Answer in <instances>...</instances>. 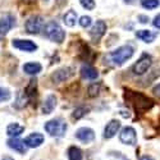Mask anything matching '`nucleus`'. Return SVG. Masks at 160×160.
I'll return each mask as SVG.
<instances>
[{
    "label": "nucleus",
    "instance_id": "nucleus-36",
    "mask_svg": "<svg viewBox=\"0 0 160 160\" xmlns=\"http://www.w3.org/2000/svg\"><path fill=\"white\" fill-rule=\"evenodd\" d=\"M124 2H126L127 4H133V3H135V0H124Z\"/></svg>",
    "mask_w": 160,
    "mask_h": 160
},
{
    "label": "nucleus",
    "instance_id": "nucleus-4",
    "mask_svg": "<svg viewBox=\"0 0 160 160\" xmlns=\"http://www.w3.org/2000/svg\"><path fill=\"white\" fill-rule=\"evenodd\" d=\"M45 131L52 137H62L67 131V123L62 118H55L45 123Z\"/></svg>",
    "mask_w": 160,
    "mask_h": 160
},
{
    "label": "nucleus",
    "instance_id": "nucleus-11",
    "mask_svg": "<svg viewBox=\"0 0 160 160\" xmlns=\"http://www.w3.org/2000/svg\"><path fill=\"white\" fill-rule=\"evenodd\" d=\"M76 138L79 140L81 142H83V143H90L95 138V132H94V129H91L88 127H82V128L77 129Z\"/></svg>",
    "mask_w": 160,
    "mask_h": 160
},
{
    "label": "nucleus",
    "instance_id": "nucleus-34",
    "mask_svg": "<svg viewBox=\"0 0 160 160\" xmlns=\"http://www.w3.org/2000/svg\"><path fill=\"white\" fill-rule=\"evenodd\" d=\"M140 160H154L151 156H149V155H145V156H142Z\"/></svg>",
    "mask_w": 160,
    "mask_h": 160
},
{
    "label": "nucleus",
    "instance_id": "nucleus-25",
    "mask_svg": "<svg viewBox=\"0 0 160 160\" xmlns=\"http://www.w3.org/2000/svg\"><path fill=\"white\" fill-rule=\"evenodd\" d=\"M99 91H100V85H99V83H92V85H90V86H88V90H87L90 98L98 96V95H99Z\"/></svg>",
    "mask_w": 160,
    "mask_h": 160
},
{
    "label": "nucleus",
    "instance_id": "nucleus-6",
    "mask_svg": "<svg viewBox=\"0 0 160 160\" xmlns=\"http://www.w3.org/2000/svg\"><path fill=\"white\" fill-rule=\"evenodd\" d=\"M44 26V18L41 16H32L26 22V31L31 35H37Z\"/></svg>",
    "mask_w": 160,
    "mask_h": 160
},
{
    "label": "nucleus",
    "instance_id": "nucleus-32",
    "mask_svg": "<svg viewBox=\"0 0 160 160\" xmlns=\"http://www.w3.org/2000/svg\"><path fill=\"white\" fill-rule=\"evenodd\" d=\"M138 19H140V22H141V23H146V22L149 21V18L146 17V16H140V17H138Z\"/></svg>",
    "mask_w": 160,
    "mask_h": 160
},
{
    "label": "nucleus",
    "instance_id": "nucleus-8",
    "mask_svg": "<svg viewBox=\"0 0 160 160\" xmlns=\"http://www.w3.org/2000/svg\"><path fill=\"white\" fill-rule=\"evenodd\" d=\"M73 74H74L73 68H71V67H64V68H60L51 74V81L57 82V83L64 82V81H68Z\"/></svg>",
    "mask_w": 160,
    "mask_h": 160
},
{
    "label": "nucleus",
    "instance_id": "nucleus-22",
    "mask_svg": "<svg viewBox=\"0 0 160 160\" xmlns=\"http://www.w3.org/2000/svg\"><path fill=\"white\" fill-rule=\"evenodd\" d=\"M68 159L69 160H82L83 155H82L81 149L77 148V146H71L68 149Z\"/></svg>",
    "mask_w": 160,
    "mask_h": 160
},
{
    "label": "nucleus",
    "instance_id": "nucleus-20",
    "mask_svg": "<svg viewBox=\"0 0 160 160\" xmlns=\"http://www.w3.org/2000/svg\"><path fill=\"white\" fill-rule=\"evenodd\" d=\"M24 131V127L18 123H10L7 127V135L10 137H18L21 133Z\"/></svg>",
    "mask_w": 160,
    "mask_h": 160
},
{
    "label": "nucleus",
    "instance_id": "nucleus-18",
    "mask_svg": "<svg viewBox=\"0 0 160 160\" xmlns=\"http://www.w3.org/2000/svg\"><path fill=\"white\" fill-rule=\"evenodd\" d=\"M41 69H42V65L37 62H30V63H26L23 65V72L30 74V76H35V74L40 73Z\"/></svg>",
    "mask_w": 160,
    "mask_h": 160
},
{
    "label": "nucleus",
    "instance_id": "nucleus-7",
    "mask_svg": "<svg viewBox=\"0 0 160 160\" xmlns=\"http://www.w3.org/2000/svg\"><path fill=\"white\" fill-rule=\"evenodd\" d=\"M119 140L124 145H136L137 143V136H136V131L132 127H124L121 133H119Z\"/></svg>",
    "mask_w": 160,
    "mask_h": 160
},
{
    "label": "nucleus",
    "instance_id": "nucleus-12",
    "mask_svg": "<svg viewBox=\"0 0 160 160\" xmlns=\"http://www.w3.org/2000/svg\"><path fill=\"white\" fill-rule=\"evenodd\" d=\"M106 32V23L104 21H98L95 24H94V27L91 28L90 31V36L91 38L94 40V41H99V40L105 35Z\"/></svg>",
    "mask_w": 160,
    "mask_h": 160
},
{
    "label": "nucleus",
    "instance_id": "nucleus-16",
    "mask_svg": "<svg viewBox=\"0 0 160 160\" xmlns=\"http://www.w3.org/2000/svg\"><path fill=\"white\" fill-rule=\"evenodd\" d=\"M8 146L10 149H13L14 151L19 152V154H24L26 151H27V146H26L24 141L17 138V137H12L10 140H8Z\"/></svg>",
    "mask_w": 160,
    "mask_h": 160
},
{
    "label": "nucleus",
    "instance_id": "nucleus-13",
    "mask_svg": "<svg viewBox=\"0 0 160 160\" xmlns=\"http://www.w3.org/2000/svg\"><path fill=\"white\" fill-rule=\"evenodd\" d=\"M44 140H45L44 135H41V133H38V132H35L24 138V143L27 148H38V146L42 145Z\"/></svg>",
    "mask_w": 160,
    "mask_h": 160
},
{
    "label": "nucleus",
    "instance_id": "nucleus-2",
    "mask_svg": "<svg viewBox=\"0 0 160 160\" xmlns=\"http://www.w3.org/2000/svg\"><path fill=\"white\" fill-rule=\"evenodd\" d=\"M133 52H135V49L131 45H124L114 51L108 52L104 58V62L112 67H121L133 57Z\"/></svg>",
    "mask_w": 160,
    "mask_h": 160
},
{
    "label": "nucleus",
    "instance_id": "nucleus-28",
    "mask_svg": "<svg viewBox=\"0 0 160 160\" xmlns=\"http://www.w3.org/2000/svg\"><path fill=\"white\" fill-rule=\"evenodd\" d=\"M79 3L87 10H92L95 8V0H79Z\"/></svg>",
    "mask_w": 160,
    "mask_h": 160
},
{
    "label": "nucleus",
    "instance_id": "nucleus-9",
    "mask_svg": "<svg viewBox=\"0 0 160 160\" xmlns=\"http://www.w3.org/2000/svg\"><path fill=\"white\" fill-rule=\"evenodd\" d=\"M14 23H16V18L12 14H5L4 17L0 18V40L7 36V33L14 26Z\"/></svg>",
    "mask_w": 160,
    "mask_h": 160
},
{
    "label": "nucleus",
    "instance_id": "nucleus-24",
    "mask_svg": "<svg viewBox=\"0 0 160 160\" xmlns=\"http://www.w3.org/2000/svg\"><path fill=\"white\" fill-rule=\"evenodd\" d=\"M159 0H141V5L145 8V9H155L159 7Z\"/></svg>",
    "mask_w": 160,
    "mask_h": 160
},
{
    "label": "nucleus",
    "instance_id": "nucleus-3",
    "mask_svg": "<svg viewBox=\"0 0 160 160\" xmlns=\"http://www.w3.org/2000/svg\"><path fill=\"white\" fill-rule=\"evenodd\" d=\"M44 35L49 40H51V41H54V42H58V44H62L64 41V38H65V32L63 31V28L60 27V26L54 21H51V22L45 24Z\"/></svg>",
    "mask_w": 160,
    "mask_h": 160
},
{
    "label": "nucleus",
    "instance_id": "nucleus-23",
    "mask_svg": "<svg viewBox=\"0 0 160 160\" xmlns=\"http://www.w3.org/2000/svg\"><path fill=\"white\" fill-rule=\"evenodd\" d=\"M28 100H30V99H28V96H27V95H26V92L19 91V92H18V95H17V101H16L14 106H16V108H18V109L24 108V106L27 105Z\"/></svg>",
    "mask_w": 160,
    "mask_h": 160
},
{
    "label": "nucleus",
    "instance_id": "nucleus-33",
    "mask_svg": "<svg viewBox=\"0 0 160 160\" xmlns=\"http://www.w3.org/2000/svg\"><path fill=\"white\" fill-rule=\"evenodd\" d=\"M22 3H24V4H33L36 0H21Z\"/></svg>",
    "mask_w": 160,
    "mask_h": 160
},
{
    "label": "nucleus",
    "instance_id": "nucleus-14",
    "mask_svg": "<svg viewBox=\"0 0 160 160\" xmlns=\"http://www.w3.org/2000/svg\"><path fill=\"white\" fill-rule=\"evenodd\" d=\"M119 128H121V122L113 119V121H110L108 124H106V127H105V129H104V137H105V138H112V137H114L117 133H118Z\"/></svg>",
    "mask_w": 160,
    "mask_h": 160
},
{
    "label": "nucleus",
    "instance_id": "nucleus-1",
    "mask_svg": "<svg viewBox=\"0 0 160 160\" xmlns=\"http://www.w3.org/2000/svg\"><path fill=\"white\" fill-rule=\"evenodd\" d=\"M124 99L132 108L140 114L146 113L154 106V101L150 98L145 96L143 94H141V92H136V91H132V90H126Z\"/></svg>",
    "mask_w": 160,
    "mask_h": 160
},
{
    "label": "nucleus",
    "instance_id": "nucleus-30",
    "mask_svg": "<svg viewBox=\"0 0 160 160\" xmlns=\"http://www.w3.org/2000/svg\"><path fill=\"white\" fill-rule=\"evenodd\" d=\"M152 24H154V27H156L158 30H160V14H158V16L154 18Z\"/></svg>",
    "mask_w": 160,
    "mask_h": 160
},
{
    "label": "nucleus",
    "instance_id": "nucleus-29",
    "mask_svg": "<svg viewBox=\"0 0 160 160\" xmlns=\"http://www.w3.org/2000/svg\"><path fill=\"white\" fill-rule=\"evenodd\" d=\"M91 23H92V19H91V17H88V16H83V17L79 18V24H81V27H83V28L90 27Z\"/></svg>",
    "mask_w": 160,
    "mask_h": 160
},
{
    "label": "nucleus",
    "instance_id": "nucleus-26",
    "mask_svg": "<svg viewBox=\"0 0 160 160\" xmlns=\"http://www.w3.org/2000/svg\"><path fill=\"white\" fill-rule=\"evenodd\" d=\"M88 112V108H86V106H79V108H77L73 113V118L74 119H79V118H82L87 114Z\"/></svg>",
    "mask_w": 160,
    "mask_h": 160
},
{
    "label": "nucleus",
    "instance_id": "nucleus-21",
    "mask_svg": "<svg viewBox=\"0 0 160 160\" xmlns=\"http://www.w3.org/2000/svg\"><path fill=\"white\" fill-rule=\"evenodd\" d=\"M63 22L65 26H68V27H73L77 22V13L74 10H68L63 17Z\"/></svg>",
    "mask_w": 160,
    "mask_h": 160
},
{
    "label": "nucleus",
    "instance_id": "nucleus-5",
    "mask_svg": "<svg viewBox=\"0 0 160 160\" xmlns=\"http://www.w3.org/2000/svg\"><path fill=\"white\" fill-rule=\"evenodd\" d=\"M151 63H152V59H151V57L149 54H142L141 58L133 64L132 72L135 74H137V76H142L150 69Z\"/></svg>",
    "mask_w": 160,
    "mask_h": 160
},
{
    "label": "nucleus",
    "instance_id": "nucleus-27",
    "mask_svg": "<svg viewBox=\"0 0 160 160\" xmlns=\"http://www.w3.org/2000/svg\"><path fill=\"white\" fill-rule=\"evenodd\" d=\"M10 99V91L8 88L0 87V102L2 101H8Z\"/></svg>",
    "mask_w": 160,
    "mask_h": 160
},
{
    "label": "nucleus",
    "instance_id": "nucleus-19",
    "mask_svg": "<svg viewBox=\"0 0 160 160\" xmlns=\"http://www.w3.org/2000/svg\"><path fill=\"white\" fill-rule=\"evenodd\" d=\"M136 37L142 40L143 42L150 44V42H152L156 38V32H152L150 30H140V31L136 32Z\"/></svg>",
    "mask_w": 160,
    "mask_h": 160
},
{
    "label": "nucleus",
    "instance_id": "nucleus-10",
    "mask_svg": "<svg viewBox=\"0 0 160 160\" xmlns=\"http://www.w3.org/2000/svg\"><path fill=\"white\" fill-rule=\"evenodd\" d=\"M13 48H16L21 51H27V52H32L35 50H37V45L31 41V40H19V38H14L12 41Z\"/></svg>",
    "mask_w": 160,
    "mask_h": 160
},
{
    "label": "nucleus",
    "instance_id": "nucleus-35",
    "mask_svg": "<svg viewBox=\"0 0 160 160\" xmlns=\"http://www.w3.org/2000/svg\"><path fill=\"white\" fill-rule=\"evenodd\" d=\"M2 160H14V159H13L12 156H8V155H4V156L2 158Z\"/></svg>",
    "mask_w": 160,
    "mask_h": 160
},
{
    "label": "nucleus",
    "instance_id": "nucleus-15",
    "mask_svg": "<svg viewBox=\"0 0 160 160\" xmlns=\"http://www.w3.org/2000/svg\"><path fill=\"white\" fill-rule=\"evenodd\" d=\"M81 76L83 79H90V81H94L99 77V72L90 64H83L81 67Z\"/></svg>",
    "mask_w": 160,
    "mask_h": 160
},
{
    "label": "nucleus",
    "instance_id": "nucleus-17",
    "mask_svg": "<svg viewBox=\"0 0 160 160\" xmlns=\"http://www.w3.org/2000/svg\"><path fill=\"white\" fill-rule=\"evenodd\" d=\"M55 106H57V98L55 95H49L44 104H42V113L44 114H50L52 113V110L55 109Z\"/></svg>",
    "mask_w": 160,
    "mask_h": 160
},
{
    "label": "nucleus",
    "instance_id": "nucleus-31",
    "mask_svg": "<svg viewBox=\"0 0 160 160\" xmlns=\"http://www.w3.org/2000/svg\"><path fill=\"white\" fill-rule=\"evenodd\" d=\"M152 91H154V94H155V95H156L158 98H160V83H159L158 86H155Z\"/></svg>",
    "mask_w": 160,
    "mask_h": 160
}]
</instances>
